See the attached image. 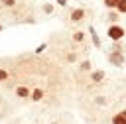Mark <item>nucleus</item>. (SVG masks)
Returning <instances> with one entry per match:
<instances>
[{"mask_svg": "<svg viewBox=\"0 0 126 124\" xmlns=\"http://www.w3.org/2000/svg\"><path fill=\"white\" fill-rule=\"evenodd\" d=\"M106 35H108V39H112V41H120V39L126 35V30H124L122 26H118V24H112V26L106 30Z\"/></svg>", "mask_w": 126, "mask_h": 124, "instance_id": "nucleus-1", "label": "nucleus"}, {"mask_svg": "<svg viewBox=\"0 0 126 124\" xmlns=\"http://www.w3.org/2000/svg\"><path fill=\"white\" fill-rule=\"evenodd\" d=\"M108 63L114 65V67H122L126 63L124 51H108Z\"/></svg>", "mask_w": 126, "mask_h": 124, "instance_id": "nucleus-2", "label": "nucleus"}, {"mask_svg": "<svg viewBox=\"0 0 126 124\" xmlns=\"http://www.w3.org/2000/svg\"><path fill=\"white\" fill-rule=\"evenodd\" d=\"M89 33H91V39H93V45H94V47H102V41H100V37H98V33H96V30H94V26H89Z\"/></svg>", "mask_w": 126, "mask_h": 124, "instance_id": "nucleus-3", "label": "nucleus"}, {"mask_svg": "<svg viewBox=\"0 0 126 124\" xmlns=\"http://www.w3.org/2000/svg\"><path fill=\"white\" fill-rule=\"evenodd\" d=\"M83 18H85V10H83V8H75V10L71 12V20H73V22H81Z\"/></svg>", "mask_w": 126, "mask_h": 124, "instance_id": "nucleus-4", "label": "nucleus"}, {"mask_svg": "<svg viewBox=\"0 0 126 124\" xmlns=\"http://www.w3.org/2000/svg\"><path fill=\"white\" fill-rule=\"evenodd\" d=\"M91 79H93V83H100V81L104 79V71H100V69L93 71V73H91Z\"/></svg>", "mask_w": 126, "mask_h": 124, "instance_id": "nucleus-5", "label": "nucleus"}, {"mask_svg": "<svg viewBox=\"0 0 126 124\" xmlns=\"http://www.w3.org/2000/svg\"><path fill=\"white\" fill-rule=\"evenodd\" d=\"M41 98H43V89H39V87L33 89V91H32V100H33V102H39Z\"/></svg>", "mask_w": 126, "mask_h": 124, "instance_id": "nucleus-6", "label": "nucleus"}, {"mask_svg": "<svg viewBox=\"0 0 126 124\" xmlns=\"http://www.w3.org/2000/svg\"><path fill=\"white\" fill-rule=\"evenodd\" d=\"M112 124H126V116H124L122 112L114 114V116H112Z\"/></svg>", "mask_w": 126, "mask_h": 124, "instance_id": "nucleus-7", "label": "nucleus"}, {"mask_svg": "<svg viewBox=\"0 0 126 124\" xmlns=\"http://www.w3.org/2000/svg\"><path fill=\"white\" fill-rule=\"evenodd\" d=\"M16 94L22 96V98H26V96H30V89H28V87H18V89H16Z\"/></svg>", "mask_w": 126, "mask_h": 124, "instance_id": "nucleus-8", "label": "nucleus"}, {"mask_svg": "<svg viewBox=\"0 0 126 124\" xmlns=\"http://www.w3.org/2000/svg\"><path fill=\"white\" fill-rule=\"evenodd\" d=\"M116 12H118V14H126V0H120V2H118Z\"/></svg>", "mask_w": 126, "mask_h": 124, "instance_id": "nucleus-9", "label": "nucleus"}, {"mask_svg": "<svg viewBox=\"0 0 126 124\" xmlns=\"http://www.w3.org/2000/svg\"><path fill=\"white\" fill-rule=\"evenodd\" d=\"M83 39H85V33H83V31H75V33H73V41H77V43H81Z\"/></svg>", "mask_w": 126, "mask_h": 124, "instance_id": "nucleus-10", "label": "nucleus"}, {"mask_svg": "<svg viewBox=\"0 0 126 124\" xmlns=\"http://www.w3.org/2000/svg\"><path fill=\"white\" fill-rule=\"evenodd\" d=\"M102 2H104V6H106V8H114V10H116V6H118V2H120V0H102Z\"/></svg>", "mask_w": 126, "mask_h": 124, "instance_id": "nucleus-11", "label": "nucleus"}, {"mask_svg": "<svg viewBox=\"0 0 126 124\" xmlns=\"http://www.w3.org/2000/svg\"><path fill=\"white\" fill-rule=\"evenodd\" d=\"M118 16H120V14H118L116 10H114V12H108V20H110L112 24H116V22H118Z\"/></svg>", "mask_w": 126, "mask_h": 124, "instance_id": "nucleus-12", "label": "nucleus"}, {"mask_svg": "<svg viewBox=\"0 0 126 124\" xmlns=\"http://www.w3.org/2000/svg\"><path fill=\"white\" fill-rule=\"evenodd\" d=\"M79 69H81V71H91V61H89V59L83 61V63L79 65Z\"/></svg>", "mask_w": 126, "mask_h": 124, "instance_id": "nucleus-13", "label": "nucleus"}, {"mask_svg": "<svg viewBox=\"0 0 126 124\" xmlns=\"http://www.w3.org/2000/svg\"><path fill=\"white\" fill-rule=\"evenodd\" d=\"M110 51H122V43L120 41H114L112 47H110Z\"/></svg>", "mask_w": 126, "mask_h": 124, "instance_id": "nucleus-14", "label": "nucleus"}, {"mask_svg": "<svg viewBox=\"0 0 126 124\" xmlns=\"http://www.w3.org/2000/svg\"><path fill=\"white\" fill-rule=\"evenodd\" d=\"M43 12H45V14H51V12H53V4H45V6H43Z\"/></svg>", "mask_w": 126, "mask_h": 124, "instance_id": "nucleus-15", "label": "nucleus"}, {"mask_svg": "<svg viewBox=\"0 0 126 124\" xmlns=\"http://www.w3.org/2000/svg\"><path fill=\"white\" fill-rule=\"evenodd\" d=\"M94 102L102 106V104H106V98H104V96H96V98H94Z\"/></svg>", "mask_w": 126, "mask_h": 124, "instance_id": "nucleus-16", "label": "nucleus"}, {"mask_svg": "<svg viewBox=\"0 0 126 124\" xmlns=\"http://www.w3.org/2000/svg\"><path fill=\"white\" fill-rule=\"evenodd\" d=\"M4 79H8V71L6 69H0V81H4Z\"/></svg>", "mask_w": 126, "mask_h": 124, "instance_id": "nucleus-17", "label": "nucleus"}, {"mask_svg": "<svg viewBox=\"0 0 126 124\" xmlns=\"http://www.w3.org/2000/svg\"><path fill=\"white\" fill-rule=\"evenodd\" d=\"M4 6H16V0H2Z\"/></svg>", "mask_w": 126, "mask_h": 124, "instance_id": "nucleus-18", "label": "nucleus"}, {"mask_svg": "<svg viewBox=\"0 0 126 124\" xmlns=\"http://www.w3.org/2000/svg\"><path fill=\"white\" fill-rule=\"evenodd\" d=\"M67 61H77V53H69L67 55Z\"/></svg>", "mask_w": 126, "mask_h": 124, "instance_id": "nucleus-19", "label": "nucleus"}, {"mask_svg": "<svg viewBox=\"0 0 126 124\" xmlns=\"http://www.w3.org/2000/svg\"><path fill=\"white\" fill-rule=\"evenodd\" d=\"M57 4L59 6H67V0H57Z\"/></svg>", "mask_w": 126, "mask_h": 124, "instance_id": "nucleus-20", "label": "nucleus"}, {"mask_svg": "<svg viewBox=\"0 0 126 124\" xmlns=\"http://www.w3.org/2000/svg\"><path fill=\"white\" fill-rule=\"evenodd\" d=\"M122 114H124V116H126V108H124V110H122Z\"/></svg>", "mask_w": 126, "mask_h": 124, "instance_id": "nucleus-21", "label": "nucleus"}, {"mask_svg": "<svg viewBox=\"0 0 126 124\" xmlns=\"http://www.w3.org/2000/svg\"><path fill=\"white\" fill-rule=\"evenodd\" d=\"M0 31H2V26H0Z\"/></svg>", "mask_w": 126, "mask_h": 124, "instance_id": "nucleus-22", "label": "nucleus"}, {"mask_svg": "<svg viewBox=\"0 0 126 124\" xmlns=\"http://www.w3.org/2000/svg\"><path fill=\"white\" fill-rule=\"evenodd\" d=\"M51 124H57V122H51Z\"/></svg>", "mask_w": 126, "mask_h": 124, "instance_id": "nucleus-23", "label": "nucleus"}]
</instances>
